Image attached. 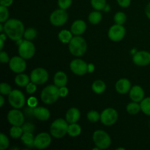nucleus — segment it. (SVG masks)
<instances>
[{"label": "nucleus", "mask_w": 150, "mask_h": 150, "mask_svg": "<svg viewBox=\"0 0 150 150\" xmlns=\"http://www.w3.org/2000/svg\"><path fill=\"white\" fill-rule=\"evenodd\" d=\"M6 35L13 40H19L24 34V26L21 21L17 19H10L7 21L4 26Z\"/></svg>", "instance_id": "f257e3e1"}, {"label": "nucleus", "mask_w": 150, "mask_h": 150, "mask_svg": "<svg viewBox=\"0 0 150 150\" xmlns=\"http://www.w3.org/2000/svg\"><path fill=\"white\" fill-rule=\"evenodd\" d=\"M87 45L86 41L81 37H75L72 38L69 42V50L70 53L76 57H80L84 54Z\"/></svg>", "instance_id": "f03ea898"}, {"label": "nucleus", "mask_w": 150, "mask_h": 150, "mask_svg": "<svg viewBox=\"0 0 150 150\" xmlns=\"http://www.w3.org/2000/svg\"><path fill=\"white\" fill-rule=\"evenodd\" d=\"M59 96V89L57 86L49 85L41 92V99L45 104H52L58 100Z\"/></svg>", "instance_id": "7ed1b4c3"}, {"label": "nucleus", "mask_w": 150, "mask_h": 150, "mask_svg": "<svg viewBox=\"0 0 150 150\" xmlns=\"http://www.w3.org/2000/svg\"><path fill=\"white\" fill-rule=\"evenodd\" d=\"M68 125L63 119H58L51 126V133L54 138L60 139L65 136L68 130Z\"/></svg>", "instance_id": "20e7f679"}, {"label": "nucleus", "mask_w": 150, "mask_h": 150, "mask_svg": "<svg viewBox=\"0 0 150 150\" xmlns=\"http://www.w3.org/2000/svg\"><path fill=\"white\" fill-rule=\"evenodd\" d=\"M93 141L95 145L101 149H107L111 143L110 136L103 130L95 131L93 134Z\"/></svg>", "instance_id": "39448f33"}, {"label": "nucleus", "mask_w": 150, "mask_h": 150, "mask_svg": "<svg viewBox=\"0 0 150 150\" xmlns=\"http://www.w3.org/2000/svg\"><path fill=\"white\" fill-rule=\"evenodd\" d=\"M18 53L22 58L26 59L32 58L35 53V45L30 40H23L19 45Z\"/></svg>", "instance_id": "423d86ee"}, {"label": "nucleus", "mask_w": 150, "mask_h": 150, "mask_svg": "<svg viewBox=\"0 0 150 150\" xmlns=\"http://www.w3.org/2000/svg\"><path fill=\"white\" fill-rule=\"evenodd\" d=\"M8 100L10 105L15 108H21L24 105V95L21 91L15 89L8 95Z\"/></svg>", "instance_id": "0eeeda50"}, {"label": "nucleus", "mask_w": 150, "mask_h": 150, "mask_svg": "<svg viewBox=\"0 0 150 150\" xmlns=\"http://www.w3.org/2000/svg\"><path fill=\"white\" fill-rule=\"evenodd\" d=\"M68 18V15L65 10L60 8V10H57L51 13L50 16V21L53 25L56 26H62L67 22Z\"/></svg>", "instance_id": "6e6552de"}, {"label": "nucleus", "mask_w": 150, "mask_h": 150, "mask_svg": "<svg viewBox=\"0 0 150 150\" xmlns=\"http://www.w3.org/2000/svg\"><path fill=\"white\" fill-rule=\"evenodd\" d=\"M118 114L114 108H106L100 114V121L105 125H111L117 122Z\"/></svg>", "instance_id": "1a4fd4ad"}, {"label": "nucleus", "mask_w": 150, "mask_h": 150, "mask_svg": "<svg viewBox=\"0 0 150 150\" xmlns=\"http://www.w3.org/2000/svg\"><path fill=\"white\" fill-rule=\"evenodd\" d=\"M48 79V72L41 67H38L32 70L30 76L31 81L35 83V84H42L47 81Z\"/></svg>", "instance_id": "9d476101"}, {"label": "nucleus", "mask_w": 150, "mask_h": 150, "mask_svg": "<svg viewBox=\"0 0 150 150\" xmlns=\"http://www.w3.org/2000/svg\"><path fill=\"white\" fill-rule=\"evenodd\" d=\"M70 67L73 73L79 76H83L89 71V65L84 61L79 59L72 61Z\"/></svg>", "instance_id": "9b49d317"}, {"label": "nucleus", "mask_w": 150, "mask_h": 150, "mask_svg": "<svg viewBox=\"0 0 150 150\" xmlns=\"http://www.w3.org/2000/svg\"><path fill=\"white\" fill-rule=\"evenodd\" d=\"M125 29L122 25L117 24L111 26L108 31V37L113 41H120L125 35Z\"/></svg>", "instance_id": "f8f14e48"}, {"label": "nucleus", "mask_w": 150, "mask_h": 150, "mask_svg": "<svg viewBox=\"0 0 150 150\" xmlns=\"http://www.w3.org/2000/svg\"><path fill=\"white\" fill-rule=\"evenodd\" d=\"M9 122L14 126H21L24 121V116L21 111L17 109L11 110L7 114Z\"/></svg>", "instance_id": "ddd939ff"}, {"label": "nucleus", "mask_w": 150, "mask_h": 150, "mask_svg": "<svg viewBox=\"0 0 150 150\" xmlns=\"http://www.w3.org/2000/svg\"><path fill=\"white\" fill-rule=\"evenodd\" d=\"M10 68L16 73H21L26 70V64L23 58L21 57H14L10 60L9 62Z\"/></svg>", "instance_id": "4468645a"}, {"label": "nucleus", "mask_w": 150, "mask_h": 150, "mask_svg": "<svg viewBox=\"0 0 150 150\" xmlns=\"http://www.w3.org/2000/svg\"><path fill=\"white\" fill-rule=\"evenodd\" d=\"M51 142V138L46 133H41L38 134L35 139V146L39 149L48 147Z\"/></svg>", "instance_id": "2eb2a0df"}, {"label": "nucleus", "mask_w": 150, "mask_h": 150, "mask_svg": "<svg viewBox=\"0 0 150 150\" xmlns=\"http://www.w3.org/2000/svg\"><path fill=\"white\" fill-rule=\"evenodd\" d=\"M133 61L137 65H147L150 63V54L146 51H139L133 55Z\"/></svg>", "instance_id": "dca6fc26"}, {"label": "nucleus", "mask_w": 150, "mask_h": 150, "mask_svg": "<svg viewBox=\"0 0 150 150\" xmlns=\"http://www.w3.org/2000/svg\"><path fill=\"white\" fill-rule=\"evenodd\" d=\"M144 97V92L139 86H134L130 92V98L134 102H140Z\"/></svg>", "instance_id": "f3484780"}, {"label": "nucleus", "mask_w": 150, "mask_h": 150, "mask_svg": "<svg viewBox=\"0 0 150 150\" xmlns=\"http://www.w3.org/2000/svg\"><path fill=\"white\" fill-rule=\"evenodd\" d=\"M86 29V23L82 20H77L72 24L71 32L75 35H80L85 32Z\"/></svg>", "instance_id": "a211bd4d"}, {"label": "nucleus", "mask_w": 150, "mask_h": 150, "mask_svg": "<svg viewBox=\"0 0 150 150\" xmlns=\"http://www.w3.org/2000/svg\"><path fill=\"white\" fill-rule=\"evenodd\" d=\"M34 117L41 121H45L50 117V112L47 108L44 107H35L34 109Z\"/></svg>", "instance_id": "6ab92c4d"}, {"label": "nucleus", "mask_w": 150, "mask_h": 150, "mask_svg": "<svg viewBox=\"0 0 150 150\" xmlns=\"http://www.w3.org/2000/svg\"><path fill=\"white\" fill-rule=\"evenodd\" d=\"M130 89V82L126 79H122L116 83V90L120 94H125Z\"/></svg>", "instance_id": "aec40b11"}, {"label": "nucleus", "mask_w": 150, "mask_h": 150, "mask_svg": "<svg viewBox=\"0 0 150 150\" xmlns=\"http://www.w3.org/2000/svg\"><path fill=\"white\" fill-rule=\"evenodd\" d=\"M80 111L76 108H72L67 111L66 114V121L70 124L76 123L80 119Z\"/></svg>", "instance_id": "412c9836"}, {"label": "nucleus", "mask_w": 150, "mask_h": 150, "mask_svg": "<svg viewBox=\"0 0 150 150\" xmlns=\"http://www.w3.org/2000/svg\"><path fill=\"white\" fill-rule=\"evenodd\" d=\"M54 84L58 87H62V86H65L67 82V77L64 72H57L54 76Z\"/></svg>", "instance_id": "4be33fe9"}, {"label": "nucleus", "mask_w": 150, "mask_h": 150, "mask_svg": "<svg viewBox=\"0 0 150 150\" xmlns=\"http://www.w3.org/2000/svg\"><path fill=\"white\" fill-rule=\"evenodd\" d=\"M21 141L28 147L32 148L35 146V138L32 133H23L21 136Z\"/></svg>", "instance_id": "5701e85b"}, {"label": "nucleus", "mask_w": 150, "mask_h": 150, "mask_svg": "<svg viewBox=\"0 0 150 150\" xmlns=\"http://www.w3.org/2000/svg\"><path fill=\"white\" fill-rule=\"evenodd\" d=\"M15 82L19 86H26L29 83V78L26 74H18L15 79Z\"/></svg>", "instance_id": "b1692460"}, {"label": "nucleus", "mask_w": 150, "mask_h": 150, "mask_svg": "<svg viewBox=\"0 0 150 150\" xmlns=\"http://www.w3.org/2000/svg\"><path fill=\"white\" fill-rule=\"evenodd\" d=\"M105 83L101 80H97L92 84V90L97 94H101L105 90Z\"/></svg>", "instance_id": "393cba45"}, {"label": "nucleus", "mask_w": 150, "mask_h": 150, "mask_svg": "<svg viewBox=\"0 0 150 150\" xmlns=\"http://www.w3.org/2000/svg\"><path fill=\"white\" fill-rule=\"evenodd\" d=\"M81 128L80 126L78 124H76V123H73V124H70V125L68 126L67 133H68L69 136L75 137V136H79L81 133Z\"/></svg>", "instance_id": "a878e982"}, {"label": "nucleus", "mask_w": 150, "mask_h": 150, "mask_svg": "<svg viewBox=\"0 0 150 150\" xmlns=\"http://www.w3.org/2000/svg\"><path fill=\"white\" fill-rule=\"evenodd\" d=\"M71 33L68 30H62L59 34V39L63 43H69L73 38Z\"/></svg>", "instance_id": "bb28decb"}, {"label": "nucleus", "mask_w": 150, "mask_h": 150, "mask_svg": "<svg viewBox=\"0 0 150 150\" xmlns=\"http://www.w3.org/2000/svg\"><path fill=\"white\" fill-rule=\"evenodd\" d=\"M102 19V14L98 11L92 12L89 16V21L92 24H97L100 23Z\"/></svg>", "instance_id": "cd10ccee"}, {"label": "nucleus", "mask_w": 150, "mask_h": 150, "mask_svg": "<svg viewBox=\"0 0 150 150\" xmlns=\"http://www.w3.org/2000/svg\"><path fill=\"white\" fill-rule=\"evenodd\" d=\"M141 110L145 114L150 116V98L142 100L141 103Z\"/></svg>", "instance_id": "c85d7f7f"}, {"label": "nucleus", "mask_w": 150, "mask_h": 150, "mask_svg": "<svg viewBox=\"0 0 150 150\" xmlns=\"http://www.w3.org/2000/svg\"><path fill=\"white\" fill-rule=\"evenodd\" d=\"M141 110V105L136 103V102L130 103L127 105V112L130 114H136L139 112V111Z\"/></svg>", "instance_id": "c756f323"}, {"label": "nucleus", "mask_w": 150, "mask_h": 150, "mask_svg": "<svg viewBox=\"0 0 150 150\" xmlns=\"http://www.w3.org/2000/svg\"><path fill=\"white\" fill-rule=\"evenodd\" d=\"M23 130L22 127H20V126H14L11 127L10 130V135L12 138L13 139H18V138L21 137L23 133Z\"/></svg>", "instance_id": "7c9ffc66"}, {"label": "nucleus", "mask_w": 150, "mask_h": 150, "mask_svg": "<svg viewBox=\"0 0 150 150\" xmlns=\"http://www.w3.org/2000/svg\"><path fill=\"white\" fill-rule=\"evenodd\" d=\"M92 7L97 10H102L105 9L106 6L105 0H91Z\"/></svg>", "instance_id": "2f4dec72"}, {"label": "nucleus", "mask_w": 150, "mask_h": 150, "mask_svg": "<svg viewBox=\"0 0 150 150\" xmlns=\"http://www.w3.org/2000/svg\"><path fill=\"white\" fill-rule=\"evenodd\" d=\"M126 15L122 12H119V13H116L114 16V21L116 22L117 24L122 25L126 21Z\"/></svg>", "instance_id": "473e14b6"}, {"label": "nucleus", "mask_w": 150, "mask_h": 150, "mask_svg": "<svg viewBox=\"0 0 150 150\" xmlns=\"http://www.w3.org/2000/svg\"><path fill=\"white\" fill-rule=\"evenodd\" d=\"M8 17L9 12L7 9V7L1 5V7H0V22L3 23V22L6 21Z\"/></svg>", "instance_id": "72a5a7b5"}, {"label": "nucleus", "mask_w": 150, "mask_h": 150, "mask_svg": "<svg viewBox=\"0 0 150 150\" xmlns=\"http://www.w3.org/2000/svg\"><path fill=\"white\" fill-rule=\"evenodd\" d=\"M25 39L28 40H32L35 39V37L37 36V31L35 29H28L26 32H24L23 34Z\"/></svg>", "instance_id": "f704fd0d"}, {"label": "nucleus", "mask_w": 150, "mask_h": 150, "mask_svg": "<svg viewBox=\"0 0 150 150\" xmlns=\"http://www.w3.org/2000/svg\"><path fill=\"white\" fill-rule=\"evenodd\" d=\"M9 146L8 138L3 133L0 134V149L4 150Z\"/></svg>", "instance_id": "c9c22d12"}, {"label": "nucleus", "mask_w": 150, "mask_h": 150, "mask_svg": "<svg viewBox=\"0 0 150 150\" xmlns=\"http://www.w3.org/2000/svg\"><path fill=\"white\" fill-rule=\"evenodd\" d=\"M87 118L92 122H96L100 118L99 113L95 111H91L87 114Z\"/></svg>", "instance_id": "e433bc0d"}, {"label": "nucleus", "mask_w": 150, "mask_h": 150, "mask_svg": "<svg viewBox=\"0 0 150 150\" xmlns=\"http://www.w3.org/2000/svg\"><path fill=\"white\" fill-rule=\"evenodd\" d=\"M11 92V87L9 84L6 83H1L0 84V92L1 95H9Z\"/></svg>", "instance_id": "4c0bfd02"}, {"label": "nucleus", "mask_w": 150, "mask_h": 150, "mask_svg": "<svg viewBox=\"0 0 150 150\" xmlns=\"http://www.w3.org/2000/svg\"><path fill=\"white\" fill-rule=\"evenodd\" d=\"M35 125L32 123H25L23 126H22V130H23V133H33L35 131Z\"/></svg>", "instance_id": "58836bf2"}, {"label": "nucleus", "mask_w": 150, "mask_h": 150, "mask_svg": "<svg viewBox=\"0 0 150 150\" xmlns=\"http://www.w3.org/2000/svg\"><path fill=\"white\" fill-rule=\"evenodd\" d=\"M72 4V0H58L59 7L63 10L68 8Z\"/></svg>", "instance_id": "ea45409f"}, {"label": "nucleus", "mask_w": 150, "mask_h": 150, "mask_svg": "<svg viewBox=\"0 0 150 150\" xmlns=\"http://www.w3.org/2000/svg\"><path fill=\"white\" fill-rule=\"evenodd\" d=\"M26 92H27L29 94H33L34 92L36 91L37 86L35 83L32 82V83H28L27 86H26Z\"/></svg>", "instance_id": "a19ab883"}, {"label": "nucleus", "mask_w": 150, "mask_h": 150, "mask_svg": "<svg viewBox=\"0 0 150 150\" xmlns=\"http://www.w3.org/2000/svg\"><path fill=\"white\" fill-rule=\"evenodd\" d=\"M0 61L1 63H7L9 62V57L7 54L4 51L0 53Z\"/></svg>", "instance_id": "79ce46f5"}, {"label": "nucleus", "mask_w": 150, "mask_h": 150, "mask_svg": "<svg viewBox=\"0 0 150 150\" xmlns=\"http://www.w3.org/2000/svg\"><path fill=\"white\" fill-rule=\"evenodd\" d=\"M37 104H38V100L35 98V97H31L29 100H28V105L30 107H36Z\"/></svg>", "instance_id": "37998d69"}, {"label": "nucleus", "mask_w": 150, "mask_h": 150, "mask_svg": "<svg viewBox=\"0 0 150 150\" xmlns=\"http://www.w3.org/2000/svg\"><path fill=\"white\" fill-rule=\"evenodd\" d=\"M34 109H35V108H33V107H30V106H29L28 108H25V110H24L25 114H26L28 117H32V116H35L34 115Z\"/></svg>", "instance_id": "c03bdc74"}, {"label": "nucleus", "mask_w": 150, "mask_h": 150, "mask_svg": "<svg viewBox=\"0 0 150 150\" xmlns=\"http://www.w3.org/2000/svg\"><path fill=\"white\" fill-rule=\"evenodd\" d=\"M68 94V89H67V87L65 86H62V87H59V96L60 97H66Z\"/></svg>", "instance_id": "a18cd8bd"}, {"label": "nucleus", "mask_w": 150, "mask_h": 150, "mask_svg": "<svg viewBox=\"0 0 150 150\" xmlns=\"http://www.w3.org/2000/svg\"><path fill=\"white\" fill-rule=\"evenodd\" d=\"M117 2L121 7H127L130 5V0H117Z\"/></svg>", "instance_id": "49530a36"}, {"label": "nucleus", "mask_w": 150, "mask_h": 150, "mask_svg": "<svg viewBox=\"0 0 150 150\" xmlns=\"http://www.w3.org/2000/svg\"><path fill=\"white\" fill-rule=\"evenodd\" d=\"M13 0H0V4L5 7H9L13 4Z\"/></svg>", "instance_id": "de8ad7c7"}, {"label": "nucleus", "mask_w": 150, "mask_h": 150, "mask_svg": "<svg viewBox=\"0 0 150 150\" xmlns=\"http://www.w3.org/2000/svg\"><path fill=\"white\" fill-rule=\"evenodd\" d=\"M146 14L147 16V17L150 19V3L146 7Z\"/></svg>", "instance_id": "09e8293b"}, {"label": "nucleus", "mask_w": 150, "mask_h": 150, "mask_svg": "<svg viewBox=\"0 0 150 150\" xmlns=\"http://www.w3.org/2000/svg\"><path fill=\"white\" fill-rule=\"evenodd\" d=\"M4 98H3L2 96H0V106L2 107L3 105H4Z\"/></svg>", "instance_id": "8fccbe9b"}, {"label": "nucleus", "mask_w": 150, "mask_h": 150, "mask_svg": "<svg viewBox=\"0 0 150 150\" xmlns=\"http://www.w3.org/2000/svg\"><path fill=\"white\" fill-rule=\"evenodd\" d=\"M0 44H1L0 45V49L2 50L3 46H4V40L1 39V38H0Z\"/></svg>", "instance_id": "3c124183"}, {"label": "nucleus", "mask_w": 150, "mask_h": 150, "mask_svg": "<svg viewBox=\"0 0 150 150\" xmlns=\"http://www.w3.org/2000/svg\"><path fill=\"white\" fill-rule=\"evenodd\" d=\"M93 70H94V66L92 65V64H89V71L92 72Z\"/></svg>", "instance_id": "603ef678"}, {"label": "nucleus", "mask_w": 150, "mask_h": 150, "mask_svg": "<svg viewBox=\"0 0 150 150\" xmlns=\"http://www.w3.org/2000/svg\"><path fill=\"white\" fill-rule=\"evenodd\" d=\"M0 38L2 40H6V35H4V34H1V35H0Z\"/></svg>", "instance_id": "864d4df0"}, {"label": "nucleus", "mask_w": 150, "mask_h": 150, "mask_svg": "<svg viewBox=\"0 0 150 150\" xmlns=\"http://www.w3.org/2000/svg\"><path fill=\"white\" fill-rule=\"evenodd\" d=\"M2 30H3V26H2V25H0V31H1V32H2Z\"/></svg>", "instance_id": "5fc2aeb1"}, {"label": "nucleus", "mask_w": 150, "mask_h": 150, "mask_svg": "<svg viewBox=\"0 0 150 150\" xmlns=\"http://www.w3.org/2000/svg\"><path fill=\"white\" fill-rule=\"evenodd\" d=\"M120 149L125 150V148H118V149H117V150H120Z\"/></svg>", "instance_id": "6e6d98bb"}]
</instances>
